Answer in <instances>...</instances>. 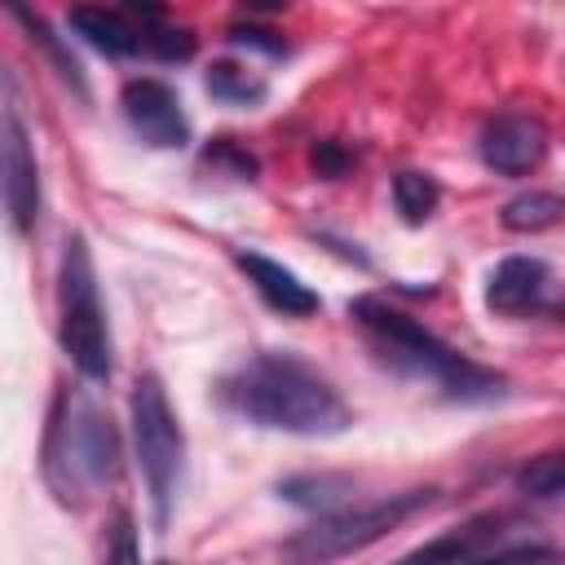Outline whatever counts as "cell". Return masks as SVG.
Instances as JSON below:
<instances>
[{
	"mask_svg": "<svg viewBox=\"0 0 565 565\" xmlns=\"http://www.w3.org/2000/svg\"><path fill=\"white\" fill-rule=\"evenodd\" d=\"M57 340L71 358V366L102 384L110 380L115 366V349H110V327H106V309H102V291H97V274H93V256L84 234L66 238L62 252V274H57Z\"/></svg>",
	"mask_w": 565,
	"mask_h": 565,
	"instance_id": "cell-4",
	"label": "cell"
},
{
	"mask_svg": "<svg viewBox=\"0 0 565 565\" xmlns=\"http://www.w3.org/2000/svg\"><path fill=\"white\" fill-rule=\"evenodd\" d=\"M40 472L62 508H84L106 490L115 472V428L88 388L79 384L57 388L44 424Z\"/></svg>",
	"mask_w": 565,
	"mask_h": 565,
	"instance_id": "cell-3",
	"label": "cell"
},
{
	"mask_svg": "<svg viewBox=\"0 0 565 565\" xmlns=\"http://www.w3.org/2000/svg\"><path fill=\"white\" fill-rule=\"evenodd\" d=\"M234 265L247 274V282L256 287V296H260L269 309H278V313H287V318H309V313L322 309L318 291H313L309 282H300L287 265H278V260H269V256H260V252H238Z\"/></svg>",
	"mask_w": 565,
	"mask_h": 565,
	"instance_id": "cell-10",
	"label": "cell"
},
{
	"mask_svg": "<svg viewBox=\"0 0 565 565\" xmlns=\"http://www.w3.org/2000/svg\"><path fill=\"white\" fill-rule=\"evenodd\" d=\"M463 565H565V552L543 547V543H516V547H499L490 556H472Z\"/></svg>",
	"mask_w": 565,
	"mask_h": 565,
	"instance_id": "cell-19",
	"label": "cell"
},
{
	"mask_svg": "<svg viewBox=\"0 0 565 565\" xmlns=\"http://www.w3.org/2000/svg\"><path fill=\"white\" fill-rule=\"evenodd\" d=\"M265 35H269V31H256V26H234V31H230L234 44H252V49H265V53H282V49H287L282 40H265Z\"/></svg>",
	"mask_w": 565,
	"mask_h": 565,
	"instance_id": "cell-22",
	"label": "cell"
},
{
	"mask_svg": "<svg viewBox=\"0 0 565 565\" xmlns=\"http://www.w3.org/2000/svg\"><path fill=\"white\" fill-rule=\"evenodd\" d=\"M141 35H146V53L163 57V62H185L194 53V35L185 26H172L163 18V9H137Z\"/></svg>",
	"mask_w": 565,
	"mask_h": 565,
	"instance_id": "cell-15",
	"label": "cell"
},
{
	"mask_svg": "<svg viewBox=\"0 0 565 565\" xmlns=\"http://www.w3.org/2000/svg\"><path fill=\"white\" fill-rule=\"evenodd\" d=\"M207 93L221 97V102H230V106H252V102L265 97V79L247 75V66H238V62H212Z\"/></svg>",
	"mask_w": 565,
	"mask_h": 565,
	"instance_id": "cell-18",
	"label": "cell"
},
{
	"mask_svg": "<svg viewBox=\"0 0 565 565\" xmlns=\"http://www.w3.org/2000/svg\"><path fill=\"white\" fill-rule=\"evenodd\" d=\"M516 490L530 499H561L565 494V446L525 459L516 472Z\"/></svg>",
	"mask_w": 565,
	"mask_h": 565,
	"instance_id": "cell-17",
	"label": "cell"
},
{
	"mask_svg": "<svg viewBox=\"0 0 565 565\" xmlns=\"http://www.w3.org/2000/svg\"><path fill=\"white\" fill-rule=\"evenodd\" d=\"M477 150H481L486 168H494L503 177H525L547 154V128H543L539 115L503 110V115L486 119V128L477 137Z\"/></svg>",
	"mask_w": 565,
	"mask_h": 565,
	"instance_id": "cell-8",
	"label": "cell"
},
{
	"mask_svg": "<svg viewBox=\"0 0 565 565\" xmlns=\"http://www.w3.org/2000/svg\"><path fill=\"white\" fill-rule=\"evenodd\" d=\"M102 565H141V543H137V525L128 512L115 516V530L106 539V556Z\"/></svg>",
	"mask_w": 565,
	"mask_h": 565,
	"instance_id": "cell-20",
	"label": "cell"
},
{
	"mask_svg": "<svg viewBox=\"0 0 565 565\" xmlns=\"http://www.w3.org/2000/svg\"><path fill=\"white\" fill-rule=\"evenodd\" d=\"M221 402L260 428L296 437H335L353 424V411L340 397V388L291 353L247 358L238 371L221 380Z\"/></svg>",
	"mask_w": 565,
	"mask_h": 565,
	"instance_id": "cell-1",
	"label": "cell"
},
{
	"mask_svg": "<svg viewBox=\"0 0 565 565\" xmlns=\"http://www.w3.org/2000/svg\"><path fill=\"white\" fill-rule=\"evenodd\" d=\"M433 499H437V486H424V490H406V494H388V499H371V503H358V508L327 512L313 525H305L296 539H287L282 556L291 565H327V561H340L349 552L371 547L375 539H384L388 530H397L402 521H411Z\"/></svg>",
	"mask_w": 565,
	"mask_h": 565,
	"instance_id": "cell-5",
	"label": "cell"
},
{
	"mask_svg": "<svg viewBox=\"0 0 565 565\" xmlns=\"http://www.w3.org/2000/svg\"><path fill=\"white\" fill-rule=\"evenodd\" d=\"M66 22L75 26V35H84V40H88L97 53H106V57H132V53H146V35H141L137 13L79 4V9H71Z\"/></svg>",
	"mask_w": 565,
	"mask_h": 565,
	"instance_id": "cell-12",
	"label": "cell"
},
{
	"mask_svg": "<svg viewBox=\"0 0 565 565\" xmlns=\"http://www.w3.org/2000/svg\"><path fill=\"white\" fill-rule=\"evenodd\" d=\"M349 163H353V159H349V150H344L340 141H318V150H313V168H318L322 177H340Z\"/></svg>",
	"mask_w": 565,
	"mask_h": 565,
	"instance_id": "cell-21",
	"label": "cell"
},
{
	"mask_svg": "<svg viewBox=\"0 0 565 565\" xmlns=\"http://www.w3.org/2000/svg\"><path fill=\"white\" fill-rule=\"evenodd\" d=\"M561 221H565V199L552 190H525V194L503 203V225L512 234H539V230H552Z\"/></svg>",
	"mask_w": 565,
	"mask_h": 565,
	"instance_id": "cell-14",
	"label": "cell"
},
{
	"mask_svg": "<svg viewBox=\"0 0 565 565\" xmlns=\"http://www.w3.org/2000/svg\"><path fill=\"white\" fill-rule=\"evenodd\" d=\"M4 207H9V225L13 234H31L35 216H40V168H35V150L26 137V124L18 115V106H4Z\"/></svg>",
	"mask_w": 565,
	"mask_h": 565,
	"instance_id": "cell-9",
	"label": "cell"
},
{
	"mask_svg": "<svg viewBox=\"0 0 565 565\" xmlns=\"http://www.w3.org/2000/svg\"><path fill=\"white\" fill-rule=\"evenodd\" d=\"M490 525H494V516H477V521H468L463 530H450V534L428 539L424 547L406 552V556L393 561V565H463V561H472V552H477V543L490 534Z\"/></svg>",
	"mask_w": 565,
	"mask_h": 565,
	"instance_id": "cell-13",
	"label": "cell"
},
{
	"mask_svg": "<svg viewBox=\"0 0 565 565\" xmlns=\"http://www.w3.org/2000/svg\"><path fill=\"white\" fill-rule=\"evenodd\" d=\"M119 106H124V119L128 128L154 146V150H172V146H185L190 141V119L181 110V97L163 84V79H150V75H137L124 84L119 93Z\"/></svg>",
	"mask_w": 565,
	"mask_h": 565,
	"instance_id": "cell-7",
	"label": "cell"
},
{
	"mask_svg": "<svg viewBox=\"0 0 565 565\" xmlns=\"http://www.w3.org/2000/svg\"><path fill=\"white\" fill-rule=\"evenodd\" d=\"M132 441H137V463H141V477L154 503V521L168 525L172 494L185 468V433L168 406L159 375H141L132 384Z\"/></svg>",
	"mask_w": 565,
	"mask_h": 565,
	"instance_id": "cell-6",
	"label": "cell"
},
{
	"mask_svg": "<svg viewBox=\"0 0 565 565\" xmlns=\"http://www.w3.org/2000/svg\"><path fill=\"white\" fill-rule=\"evenodd\" d=\"M349 318L362 327V335L371 340V349L402 375L433 384L441 397L450 402H494L503 397L508 380L472 358H463L455 344H446L441 335H433L424 322H415L411 313L393 309L380 296H358L349 305Z\"/></svg>",
	"mask_w": 565,
	"mask_h": 565,
	"instance_id": "cell-2",
	"label": "cell"
},
{
	"mask_svg": "<svg viewBox=\"0 0 565 565\" xmlns=\"http://www.w3.org/2000/svg\"><path fill=\"white\" fill-rule=\"evenodd\" d=\"M547 282H552V269L539 256H508L494 265V274L486 282V305L494 313H508V318L530 313L543 305Z\"/></svg>",
	"mask_w": 565,
	"mask_h": 565,
	"instance_id": "cell-11",
	"label": "cell"
},
{
	"mask_svg": "<svg viewBox=\"0 0 565 565\" xmlns=\"http://www.w3.org/2000/svg\"><path fill=\"white\" fill-rule=\"evenodd\" d=\"M393 203H397L406 225H424L437 212L441 190H437V181L428 172H397L393 177Z\"/></svg>",
	"mask_w": 565,
	"mask_h": 565,
	"instance_id": "cell-16",
	"label": "cell"
},
{
	"mask_svg": "<svg viewBox=\"0 0 565 565\" xmlns=\"http://www.w3.org/2000/svg\"><path fill=\"white\" fill-rule=\"evenodd\" d=\"M556 318H561V322H565V300H561V305H556Z\"/></svg>",
	"mask_w": 565,
	"mask_h": 565,
	"instance_id": "cell-23",
	"label": "cell"
}]
</instances>
